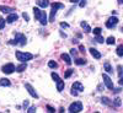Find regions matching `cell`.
Listing matches in <instances>:
<instances>
[{
  "mask_svg": "<svg viewBox=\"0 0 123 113\" xmlns=\"http://www.w3.org/2000/svg\"><path fill=\"white\" fill-rule=\"evenodd\" d=\"M95 41H96V42H98V43H104V42H105V41H104V38H102L100 35H98V36H96Z\"/></svg>",
  "mask_w": 123,
  "mask_h": 113,
  "instance_id": "30",
  "label": "cell"
},
{
  "mask_svg": "<svg viewBox=\"0 0 123 113\" xmlns=\"http://www.w3.org/2000/svg\"><path fill=\"white\" fill-rule=\"evenodd\" d=\"M64 89V81H62V79L59 81H57V90L58 91H62Z\"/></svg>",
  "mask_w": 123,
  "mask_h": 113,
  "instance_id": "19",
  "label": "cell"
},
{
  "mask_svg": "<svg viewBox=\"0 0 123 113\" xmlns=\"http://www.w3.org/2000/svg\"><path fill=\"white\" fill-rule=\"evenodd\" d=\"M117 70H118V76L122 77V65H118L117 66Z\"/></svg>",
  "mask_w": 123,
  "mask_h": 113,
  "instance_id": "34",
  "label": "cell"
},
{
  "mask_svg": "<svg viewBox=\"0 0 123 113\" xmlns=\"http://www.w3.org/2000/svg\"><path fill=\"white\" fill-rule=\"evenodd\" d=\"M60 57H62V59H63V60L65 61V63H67L68 65H70L71 63H73V61H71V59H70V57H69L68 54H65V53H63V54H62Z\"/></svg>",
  "mask_w": 123,
  "mask_h": 113,
  "instance_id": "13",
  "label": "cell"
},
{
  "mask_svg": "<svg viewBox=\"0 0 123 113\" xmlns=\"http://www.w3.org/2000/svg\"><path fill=\"white\" fill-rule=\"evenodd\" d=\"M117 55L118 57H123V44H119L117 47Z\"/></svg>",
  "mask_w": 123,
  "mask_h": 113,
  "instance_id": "22",
  "label": "cell"
},
{
  "mask_svg": "<svg viewBox=\"0 0 123 113\" xmlns=\"http://www.w3.org/2000/svg\"><path fill=\"white\" fill-rule=\"evenodd\" d=\"M16 58L18 61H27L33 58L31 53H24V52H16Z\"/></svg>",
  "mask_w": 123,
  "mask_h": 113,
  "instance_id": "1",
  "label": "cell"
},
{
  "mask_svg": "<svg viewBox=\"0 0 123 113\" xmlns=\"http://www.w3.org/2000/svg\"><path fill=\"white\" fill-rule=\"evenodd\" d=\"M79 49L81 50V53H84V52H85V48H84V46H79Z\"/></svg>",
  "mask_w": 123,
  "mask_h": 113,
  "instance_id": "42",
  "label": "cell"
},
{
  "mask_svg": "<svg viewBox=\"0 0 123 113\" xmlns=\"http://www.w3.org/2000/svg\"><path fill=\"white\" fill-rule=\"evenodd\" d=\"M52 79H53L54 81H59V80H60V77H59L58 74H55V73H52Z\"/></svg>",
  "mask_w": 123,
  "mask_h": 113,
  "instance_id": "32",
  "label": "cell"
},
{
  "mask_svg": "<svg viewBox=\"0 0 123 113\" xmlns=\"http://www.w3.org/2000/svg\"><path fill=\"white\" fill-rule=\"evenodd\" d=\"M39 22H41V25H43V26H46L47 25V14L46 12H41V17H39Z\"/></svg>",
  "mask_w": 123,
  "mask_h": 113,
  "instance_id": "11",
  "label": "cell"
},
{
  "mask_svg": "<svg viewBox=\"0 0 123 113\" xmlns=\"http://www.w3.org/2000/svg\"><path fill=\"white\" fill-rule=\"evenodd\" d=\"M102 77H104V83H105L106 87L110 89V90H113V83H112V80L110 79V76L107 74H104V75H102Z\"/></svg>",
  "mask_w": 123,
  "mask_h": 113,
  "instance_id": "4",
  "label": "cell"
},
{
  "mask_svg": "<svg viewBox=\"0 0 123 113\" xmlns=\"http://www.w3.org/2000/svg\"><path fill=\"white\" fill-rule=\"evenodd\" d=\"M26 68H27L26 63H25V61H22V64H21V65H18V66H16V68H15V70L17 71V73H22V71H24Z\"/></svg>",
  "mask_w": 123,
  "mask_h": 113,
  "instance_id": "16",
  "label": "cell"
},
{
  "mask_svg": "<svg viewBox=\"0 0 123 113\" xmlns=\"http://www.w3.org/2000/svg\"><path fill=\"white\" fill-rule=\"evenodd\" d=\"M115 92H116V94H118V92H121V89H116V90H113Z\"/></svg>",
  "mask_w": 123,
  "mask_h": 113,
  "instance_id": "46",
  "label": "cell"
},
{
  "mask_svg": "<svg viewBox=\"0 0 123 113\" xmlns=\"http://www.w3.org/2000/svg\"><path fill=\"white\" fill-rule=\"evenodd\" d=\"M121 105H122L121 98H116V100H115V102H113V106H116V107H119Z\"/></svg>",
  "mask_w": 123,
  "mask_h": 113,
  "instance_id": "29",
  "label": "cell"
},
{
  "mask_svg": "<svg viewBox=\"0 0 123 113\" xmlns=\"http://www.w3.org/2000/svg\"><path fill=\"white\" fill-rule=\"evenodd\" d=\"M5 27V20L3 17H0V30H3Z\"/></svg>",
  "mask_w": 123,
  "mask_h": 113,
  "instance_id": "31",
  "label": "cell"
},
{
  "mask_svg": "<svg viewBox=\"0 0 123 113\" xmlns=\"http://www.w3.org/2000/svg\"><path fill=\"white\" fill-rule=\"evenodd\" d=\"M25 87L27 89V91H28V94L32 96V97H35V98H38V95H37V92L35 91V89L31 86L30 84H25Z\"/></svg>",
  "mask_w": 123,
  "mask_h": 113,
  "instance_id": "7",
  "label": "cell"
},
{
  "mask_svg": "<svg viewBox=\"0 0 123 113\" xmlns=\"http://www.w3.org/2000/svg\"><path fill=\"white\" fill-rule=\"evenodd\" d=\"M27 112H28V113H33V112H36V107H30Z\"/></svg>",
  "mask_w": 123,
  "mask_h": 113,
  "instance_id": "36",
  "label": "cell"
},
{
  "mask_svg": "<svg viewBox=\"0 0 123 113\" xmlns=\"http://www.w3.org/2000/svg\"><path fill=\"white\" fill-rule=\"evenodd\" d=\"M105 70L107 71V73H110V74H112V73H113V70H112V66H111V64L110 63H105Z\"/></svg>",
  "mask_w": 123,
  "mask_h": 113,
  "instance_id": "21",
  "label": "cell"
},
{
  "mask_svg": "<svg viewBox=\"0 0 123 113\" xmlns=\"http://www.w3.org/2000/svg\"><path fill=\"white\" fill-rule=\"evenodd\" d=\"M80 26L85 30V32H86V33H90V32H91V28H90V26L87 25V22H86V21H83V22L80 24Z\"/></svg>",
  "mask_w": 123,
  "mask_h": 113,
  "instance_id": "15",
  "label": "cell"
},
{
  "mask_svg": "<svg viewBox=\"0 0 123 113\" xmlns=\"http://www.w3.org/2000/svg\"><path fill=\"white\" fill-rule=\"evenodd\" d=\"M106 43H107V44H115V43H116L115 37H108V38L106 39Z\"/></svg>",
  "mask_w": 123,
  "mask_h": 113,
  "instance_id": "26",
  "label": "cell"
},
{
  "mask_svg": "<svg viewBox=\"0 0 123 113\" xmlns=\"http://www.w3.org/2000/svg\"><path fill=\"white\" fill-rule=\"evenodd\" d=\"M15 39L17 41V43L18 44H21V46H25L26 44V37H25V35H22V33H15Z\"/></svg>",
  "mask_w": 123,
  "mask_h": 113,
  "instance_id": "6",
  "label": "cell"
},
{
  "mask_svg": "<svg viewBox=\"0 0 123 113\" xmlns=\"http://www.w3.org/2000/svg\"><path fill=\"white\" fill-rule=\"evenodd\" d=\"M41 10L38 9V7H33V15H35V18H37V20H39V17H41Z\"/></svg>",
  "mask_w": 123,
  "mask_h": 113,
  "instance_id": "17",
  "label": "cell"
},
{
  "mask_svg": "<svg viewBox=\"0 0 123 113\" xmlns=\"http://www.w3.org/2000/svg\"><path fill=\"white\" fill-rule=\"evenodd\" d=\"M52 7L55 9V10H58V9L64 7V5H63V4H60V3H52Z\"/></svg>",
  "mask_w": 123,
  "mask_h": 113,
  "instance_id": "24",
  "label": "cell"
},
{
  "mask_svg": "<svg viewBox=\"0 0 123 113\" xmlns=\"http://www.w3.org/2000/svg\"><path fill=\"white\" fill-rule=\"evenodd\" d=\"M37 5L39 6V7H47V6H49V0H37Z\"/></svg>",
  "mask_w": 123,
  "mask_h": 113,
  "instance_id": "12",
  "label": "cell"
},
{
  "mask_svg": "<svg viewBox=\"0 0 123 113\" xmlns=\"http://www.w3.org/2000/svg\"><path fill=\"white\" fill-rule=\"evenodd\" d=\"M83 111V103L81 102H74V103H71L70 106H69V112H81Z\"/></svg>",
  "mask_w": 123,
  "mask_h": 113,
  "instance_id": "2",
  "label": "cell"
},
{
  "mask_svg": "<svg viewBox=\"0 0 123 113\" xmlns=\"http://www.w3.org/2000/svg\"><path fill=\"white\" fill-rule=\"evenodd\" d=\"M117 1H118V4H119V5H121V4H122V3H123V0H117Z\"/></svg>",
  "mask_w": 123,
  "mask_h": 113,
  "instance_id": "47",
  "label": "cell"
},
{
  "mask_svg": "<svg viewBox=\"0 0 123 113\" xmlns=\"http://www.w3.org/2000/svg\"><path fill=\"white\" fill-rule=\"evenodd\" d=\"M11 83L7 79H0V86H10Z\"/></svg>",
  "mask_w": 123,
  "mask_h": 113,
  "instance_id": "18",
  "label": "cell"
},
{
  "mask_svg": "<svg viewBox=\"0 0 123 113\" xmlns=\"http://www.w3.org/2000/svg\"><path fill=\"white\" fill-rule=\"evenodd\" d=\"M17 20V15L15 14V12H12V14H10L9 16H7V18H6V22H9V24H12V22H15Z\"/></svg>",
  "mask_w": 123,
  "mask_h": 113,
  "instance_id": "10",
  "label": "cell"
},
{
  "mask_svg": "<svg viewBox=\"0 0 123 113\" xmlns=\"http://www.w3.org/2000/svg\"><path fill=\"white\" fill-rule=\"evenodd\" d=\"M90 53H91V55L94 57L95 59H100L101 58V53L98 52L97 49H95V48H90Z\"/></svg>",
  "mask_w": 123,
  "mask_h": 113,
  "instance_id": "9",
  "label": "cell"
},
{
  "mask_svg": "<svg viewBox=\"0 0 123 113\" xmlns=\"http://www.w3.org/2000/svg\"><path fill=\"white\" fill-rule=\"evenodd\" d=\"M27 106H28V102H27V101H25V102H24V108H26Z\"/></svg>",
  "mask_w": 123,
  "mask_h": 113,
  "instance_id": "44",
  "label": "cell"
},
{
  "mask_svg": "<svg viewBox=\"0 0 123 113\" xmlns=\"http://www.w3.org/2000/svg\"><path fill=\"white\" fill-rule=\"evenodd\" d=\"M1 70H3V73H5V74H11V73H14V71H15V65H14L12 63L5 64V65L1 68Z\"/></svg>",
  "mask_w": 123,
  "mask_h": 113,
  "instance_id": "3",
  "label": "cell"
},
{
  "mask_svg": "<svg viewBox=\"0 0 123 113\" xmlns=\"http://www.w3.org/2000/svg\"><path fill=\"white\" fill-rule=\"evenodd\" d=\"M75 63H76L78 65H85V64H86V60H85V59H76Z\"/></svg>",
  "mask_w": 123,
  "mask_h": 113,
  "instance_id": "28",
  "label": "cell"
},
{
  "mask_svg": "<svg viewBox=\"0 0 123 113\" xmlns=\"http://www.w3.org/2000/svg\"><path fill=\"white\" fill-rule=\"evenodd\" d=\"M0 11H3V12H14V9L12 7H9V6L0 5Z\"/></svg>",
  "mask_w": 123,
  "mask_h": 113,
  "instance_id": "14",
  "label": "cell"
},
{
  "mask_svg": "<svg viewBox=\"0 0 123 113\" xmlns=\"http://www.w3.org/2000/svg\"><path fill=\"white\" fill-rule=\"evenodd\" d=\"M71 89L75 90V91H84V86L81 83H79V81H76V83L73 84V86H71Z\"/></svg>",
  "mask_w": 123,
  "mask_h": 113,
  "instance_id": "8",
  "label": "cell"
},
{
  "mask_svg": "<svg viewBox=\"0 0 123 113\" xmlns=\"http://www.w3.org/2000/svg\"><path fill=\"white\" fill-rule=\"evenodd\" d=\"M55 14H57V10L52 7V11H50V17H49V21H50V22H53V21H54V18H55Z\"/></svg>",
  "mask_w": 123,
  "mask_h": 113,
  "instance_id": "20",
  "label": "cell"
},
{
  "mask_svg": "<svg viewBox=\"0 0 123 113\" xmlns=\"http://www.w3.org/2000/svg\"><path fill=\"white\" fill-rule=\"evenodd\" d=\"M70 54L71 55H76V50L75 49H70Z\"/></svg>",
  "mask_w": 123,
  "mask_h": 113,
  "instance_id": "39",
  "label": "cell"
},
{
  "mask_svg": "<svg viewBox=\"0 0 123 113\" xmlns=\"http://www.w3.org/2000/svg\"><path fill=\"white\" fill-rule=\"evenodd\" d=\"M85 5H86V0H81L80 4H79V6H80V7H84Z\"/></svg>",
  "mask_w": 123,
  "mask_h": 113,
  "instance_id": "35",
  "label": "cell"
},
{
  "mask_svg": "<svg viewBox=\"0 0 123 113\" xmlns=\"http://www.w3.org/2000/svg\"><path fill=\"white\" fill-rule=\"evenodd\" d=\"M22 17L26 20V21H28V20H30V17H28V15H27L26 12H24V14H22Z\"/></svg>",
  "mask_w": 123,
  "mask_h": 113,
  "instance_id": "37",
  "label": "cell"
},
{
  "mask_svg": "<svg viewBox=\"0 0 123 113\" xmlns=\"http://www.w3.org/2000/svg\"><path fill=\"white\" fill-rule=\"evenodd\" d=\"M102 103H105V105H107V106H113V102H110V100L107 98V97H102Z\"/></svg>",
  "mask_w": 123,
  "mask_h": 113,
  "instance_id": "23",
  "label": "cell"
},
{
  "mask_svg": "<svg viewBox=\"0 0 123 113\" xmlns=\"http://www.w3.org/2000/svg\"><path fill=\"white\" fill-rule=\"evenodd\" d=\"M47 109H48V112H54V108L50 106H47Z\"/></svg>",
  "mask_w": 123,
  "mask_h": 113,
  "instance_id": "41",
  "label": "cell"
},
{
  "mask_svg": "<svg viewBox=\"0 0 123 113\" xmlns=\"http://www.w3.org/2000/svg\"><path fill=\"white\" fill-rule=\"evenodd\" d=\"M48 66H49V68H52V69H57V68H58V64L55 63V61L50 60L49 63H48Z\"/></svg>",
  "mask_w": 123,
  "mask_h": 113,
  "instance_id": "27",
  "label": "cell"
},
{
  "mask_svg": "<svg viewBox=\"0 0 123 113\" xmlns=\"http://www.w3.org/2000/svg\"><path fill=\"white\" fill-rule=\"evenodd\" d=\"M70 3H73V4H75V3H79V0H70Z\"/></svg>",
  "mask_w": 123,
  "mask_h": 113,
  "instance_id": "45",
  "label": "cell"
},
{
  "mask_svg": "<svg viewBox=\"0 0 123 113\" xmlns=\"http://www.w3.org/2000/svg\"><path fill=\"white\" fill-rule=\"evenodd\" d=\"M100 33H101V28H100V27H96V28H94V35L98 36Z\"/></svg>",
  "mask_w": 123,
  "mask_h": 113,
  "instance_id": "33",
  "label": "cell"
},
{
  "mask_svg": "<svg viewBox=\"0 0 123 113\" xmlns=\"http://www.w3.org/2000/svg\"><path fill=\"white\" fill-rule=\"evenodd\" d=\"M60 26H62V27H64V28H67V27H68V24H64V22H62V24H60Z\"/></svg>",
  "mask_w": 123,
  "mask_h": 113,
  "instance_id": "43",
  "label": "cell"
},
{
  "mask_svg": "<svg viewBox=\"0 0 123 113\" xmlns=\"http://www.w3.org/2000/svg\"><path fill=\"white\" fill-rule=\"evenodd\" d=\"M73 73H74V70H73V69H68V70L65 71V74H64V77H65V79L70 77V76H71V74H73Z\"/></svg>",
  "mask_w": 123,
  "mask_h": 113,
  "instance_id": "25",
  "label": "cell"
},
{
  "mask_svg": "<svg viewBox=\"0 0 123 113\" xmlns=\"http://www.w3.org/2000/svg\"><path fill=\"white\" fill-rule=\"evenodd\" d=\"M71 95H73V96H78V91H75V90L71 89Z\"/></svg>",
  "mask_w": 123,
  "mask_h": 113,
  "instance_id": "40",
  "label": "cell"
},
{
  "mask_svg": "<svg viewBox=\"0 0 123 113\" xmlns=\"http://www.w3.org/2000/svg\"><path fill=\"white\" fill-rule=\"evenodd\" d=\"M9 43L10 44H17V41L16 39H11V41H9Z\"/></svg>",
  "mask_w": 123,
  "mask_h": 113,
  "instance_id": "38",
  "label": "cell"
},
{
  "mask_svg": "<svg viewBox=\"0 0 123 113\" xmlns=\"http://www.w3.org/2000/svg\"><path fill=\"white\" fill-rule=\"evenodd\" d=\"M117 24H118V18L112 16V17H110V18L107 20V22H106V27H107V28H113Z\"/></svg>",
  "mask_w": 123,
  "mask_h": 113,
  "instance_id": "5",
  "label": "cell"
}]
</instances>
